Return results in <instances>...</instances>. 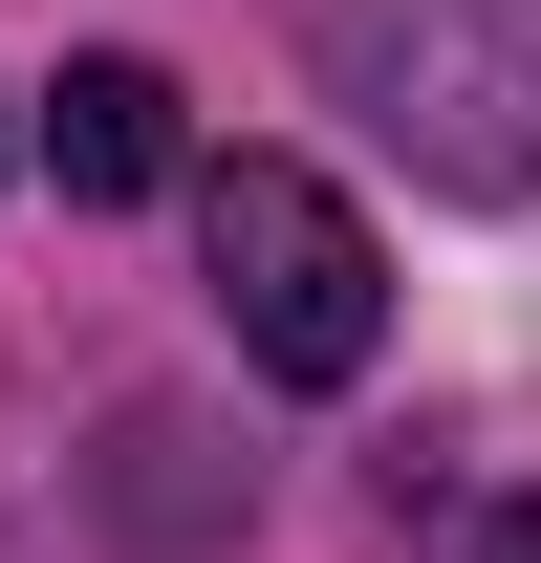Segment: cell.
<instances>
[{
	"mask_svg": "<svg viewBox=\"0 0 541 563\" xmlns=\"http://www.w3.org/2000/svg\"><path fill=\"white\" fill-rule=\"evenodd\" d=\"M44 174H66L87 217L174 196V174H196V131H174V66H131V44H87V66L44 87Z\"/></svg>",
	"mask_w": 541,
	"mask_h": 563,
	"instance_id": "cell-3",
	"label": "cell"
},
{
	"mask_svg": "<svg viewBox=\"0 0 541 563\" xmlns=\"http://www.w3.org/2000/svg\"><path fill=\"white\" fill-rule=\"evenodd\" d=\"M346 66L455 196H541V0H346Z\"/></svg>",
	"mask_w": 541,
	"mask_h": 563,
	"instance_id": "cell-2",
	"label": "cell"
},
{
	"mask_svg": "<svg viewBox=\"0 0 541 563\" xmlns=\"http://www.w3.org/2000/svg\"><path fill=\"white\" fill-rule=\"evenodd\" d=\"M0 152H22V131H0Z\"/></svg>",
	"mask_w": 541,
	"mask_h": 563,
	"instance_id": "cell-5",
	"label": "cell"
},
{
	"mask_svg": "<svg viewBox=\"0 0 541 563\" xmlns=\"http://www.w3.org/2000/svg\"><path fill=\"white\" fill-rule=\"evenodd\" d=\"M196 261H217V325H239V368H281V390H346V368L390 347V261H368V217H346L303 152H239V174H196Z\"/></svg>",
	"mask_w": 541,
	"mask_h": 563,
	"instance_id": "cell-1",
	"label": "cell"
},
{
	"mask_svg": "<svg viewBox=\"0 0 541 563\" xmlns=\"http://www.w3.org/2000/svg\"><path fill=\"white\" fill-rule=\"evenodd\" d=\"M476 563H541V498H520V520H498V542H476Z\"/></svg>",
	"mask_w": 541,
	"mask_h": 563,
	"instance_id": "cell-4",
	"label": "cell"
}]
</instances>
